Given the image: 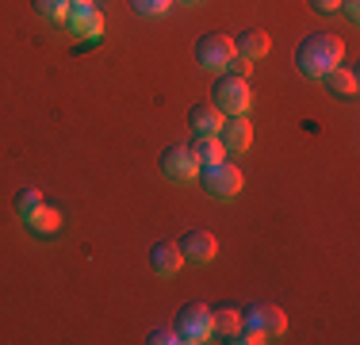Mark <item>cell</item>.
Instances as JSON below:
<instances>
[{
  "label": "cell",
  "mask_w": 360,
  "mask_h": 345,
  "mask_svg": "<svg viewBox=\"0 0 360 345\" xmlns=\"http://www.w3.org/2000/svg\"><path fill=\"white\" fill-rule=\"evenodd\" d=\"M146 341H150V345H176L180 338H176V330H153Z\"/></svg>",
  "instance_id": "22"
},
{
  "label": "cell",
  "mask_w": 360,
  "mask_h": 345,
  "mask_svg": "<svg viewBox=\"0 0 360 345\" xmlns=\"http://www.w3.org/2000/svg\"><path fill=\"white\" fill-rule=\"evenodd\" d=\"M311 8H314V12H322V15H333L341 8V0H311Z\"/></svg>",
  "instance_id": "23"
},
{
  "label": "cell",
  "mask_w": 360,
  "mask_h": 345,
  "mask_svg": "<svg viewBox=\"0 0 360 345\" xmlns=\"http://www.w3.org/2000/svg\"><path fill=\"white\" fill-rule=\"evenodd\" d=\"M27 227L39 230V234H54V230L62 227V211H58V207H50V203H42L39 211L27 219Z\"/></svg>",
  "instance_id": "17"
},
{
  "label": "cell",
  "mask_w": 360,
  "mask_h": 345,
  "mask_svg": "<svg viewBox=\"0 0 360 345\" xmlns=\"http://www.w3.org/2000/svg\"><path fill=\"white\" fill-rule=\"evenodd\" d=\"M341 58H345V42L333 31H314V34H307V39H299V46H295L299 73L314 77V81H322L333 65H341Z\"/></svg>",
  "instance_id": "1"
},
{
  "label": "cell",
  "mask_w": 360,
  "mask_h": 345,
  "mask_svg": "<svg viewBox=\"0 0 360 345\" xmlns=\"http://www.w3.org/2000/svg\"><path fill=\"white\" fill-rule=\"evenodd\" d=\"M200 180H203V192L215 196V200H234L242 192V169L230 165L226 158L215 161V165H200Z\"/></svg>",
  "instance_id": "3"
},
{
  "label": "cell",
  "mask_w": 360,
  "mask_h": 345,
  "mask_svg": "<svg viewBox=\"0 0 360 345\" xmlns=\"http://www.w3.org/2000/svg\"><path fill=\"white\" fill-rule=\"evenodd\" d=\"M234 54H245V58H264L269 54V34L264 31H242L234 39Z\"/></svg>",
  "instance_id": "16"
},
{
  "label": "cell",
  "mask_w": 360,
  "mask_h": 345,
  "mask_svg": "<svg viewBox=\"0 0 360 345\" xmlns=\"http://www.w3.org/2000/svg\"><path fill=\"white\" fill-rule=\"evenodd\" d=\"M222 111L215 108L211 100H200V104H192V111H188V123L195 127V134H219V127H222Z\"/></svg>",
  "instance_id": "12"
},
{
  "label": "cell",
  "mask_w": 360,
  "mask_h": 345,
  "mask_svg": "<svg viewBox=\"0 0 360 345\" xmlns=\"http://www.w3.org/2000/svg\"><path fill=\"white\" fill-rule=\"evenodd\" d=\"M169 4H173V0H131L134 12H139V15H150V20H153V15H165Z\"/></svg>",
  "instance_id": "20"
},
{
  "label": "cell",
  "mask_w": 360,
  "mask_h": 345,
  "mask_svg": "<svg viewBox=\"0 0 360 345\" xmlns=\"http://www.w3.org/2000/svg\"><path fill=\"white\" fill-rule=\"evenodd\" d=\"M188 146H192L200 165H215V161L226 158V146H222L219 134H195V142H188Z\"/></svg>",
  "instance_id": "15"
},
{
  "label": "cell",
  "mask_w": 360,
  "mask_h": 345,
  "mask_svg": "<svg viewBox=\"0 0 360 345\" xmlns=\"http://www.w3.org/2000/svg\"><path fill=\"white\" fill-rule=\"evenodd\" d=\"M219 138L222 146H226V153H245L253 146V127L245 115H226L219 127Z\"/></svg>",
  "instance_id": "10"
},
{
  "label": "cell",
  "mask_w": 360,
  "mask_h": 345,
  "mask_svg": "<svg viewBox=\"0 0 360 345\" xmlns=\"http://www.w3.org/2000/svg\"><path fill=\"white\" fill-rule=\"evenodd\" d=\"M176 246H180V253H184V261H192V265H207V261H215V253H219V242L211 230H184V238H180Z\"/></svg>",
  "instance_id": "8"
},
{
  "label": "cell",
  "mask_w": 360,
  "mask_h": 345,
  "mask_svg": "<svg viewBox=\"0 0 360 345\" xmlns=\"http://www.w3.org/2000/svg\"><path fill=\"white\" fill-rule=\"evenodd\" d=\"M238 326H242V310H238L234 303H219L215 310H211V330H215L222 341L234 338Z\"/></svg>",
  "instance_id": "14"
},
{
  "label": "cell",
  "mask_w": 360,
  "mask_h": 345,
  "mask_svg": "<svg viewBox=\"0 0 360 345\" xmlns=\"http://www.w3.org/2000/svg\"><path fill=\"white\" fill-rule=\"evenodd\" d=\"M341 12H345L349 20L356 23V15H360V0H341Z\"/></svg>",
  "instance_id": "24"
},
{
  "label": "cell",
  "mask_w": 360,
  "mask_h": 345,
  "mask_svg": "<svg viewBox=\"0 0 360 345\" xmlns=\"http://www.w3.org/2000/svg\"><path fill=\"white\" fill-rule=\"evenodd\" d=\"M35 4V12L42 20H54V23H65V15H70V0H31Z\"/></svg>",
  "instance_id": "19"
},
{
  "label": "cell",
  "mask_w": 360,
  "mask_h": 345,
  "mask_svg": "<svg viewBox=\"0 0 360 345\" xmlns=\"http://www.w3.org/2000/svg\"><path fill=\"white\" fill-rule=\"evenodd\" d=\"M70 4H96V0H70Z\"/></svg>",
  "instance_id": "25"
},
{
  "label": "cell",
  "mask_w": 360,
  "mask_h": 345,
  "mask_svg": "<svg viewBox=\"0 0 360 345\" xmlns=\"http://www.w3.org/2000/svg\"><path fill=\"white\" fill-rule=\"evenodd\" d=\"M322 84H326L330 96H341V100H353L356 96V73H353V69H345V65H333L330 73L322 77Z\"/></svg>",
  "instance_id": "13"
},
{
  "label": "cell",
  "mask_w": 360,
  "mask_h": 345,
  "mask_svg": "<svg viewBox=\"0 0 360 345\" xmlns=\"http://www.w3.org/2000/svg\"><path fill=\"white\" fill-rule=\"evenodd\" d=\"M230 73H234V77H250V69H253V58H245V54H234V58H230Z\"/></svg>",
  "instance_id": "21"
},
{
  "label": "cell",
  "mask_w": 360,
  "mask_h": 345,
  "mask_svg": "<svg viewBox=\"0 0 360 345\" xmlns=\"http://www.w3.org/2000/svg\"><path fill=\"white\" fill-rule=\"evenodd\" d=\"M215 96H211V104L222 111V115H245L253 104V92H250V77H234V73H222L215 81Z\"/></svg>",
  "instance_id": "2"
},
{
  "label": "cell",
  "mask_w": 360,
  "mask_h": 345,
  "mask_svg": "<svg viewBox=\"0 0 360 345\" xmlns=\"http://www.w3.org/2000/svg\"><path fill=\"white\" fill-rule=\"evenodd\" d=\"M230 58H234V39H230V34H219V31L200 34V42H195V62L203 69L222 73V69L230 65Z\"/></svg>",
  "instance_id": "5"
},
{
  "label": "cell",
  "mask_w": 360,
  "mask_h": 345,
  "mask_svg": "<svg viewBox=\"0 0 360 345\" xmlns=\"http://www.w3.org/2000/svg\"><path fill=\"white\" fill-rule=\"evenodd\" d=\"M150 265L158 276H176L180 265H184V253H180L176 242H158V246L150 249Z\"/></svg>",
  "instance_id": "11"
},
{
  "label": "cell",
  "mask_w": 360,
  "mask_h": 345,
  "mask_svg": "<svg viewBox=\"0 0 360 345\" xmlns=\"http://www.w3.org/2000/svg\"><path fill=\"white\" fill-rule=\"evenodd\" d=\"M65 27H70L77 39L100 42V39H104V15H100L96 4H73L70 15H65Z\"/></svg>",
  "instance_id": "6"
},
{
  "label": "cell",
  "mask_w": 360,
  "mask_h": 345,
  "mask_svg": "<svg viewBox=\"0 0 360 345\" xmlns=\"http://www.w3.org/2000/svg\"><path fill=\"white\" fill-rule=\"evenodd\" d=\"M161 172H165L169 180H192V177H200V161H195L192 146H169V150L161 153Z\"/></svg>",
  "instance_id": "7"
},
{
  "label": "cell",
  "mask_w": 360,
  "mask_h": 345,
  "mask_svg": "<svg viewBox=\"0 0 360 345\" xmlns=\"http://www.w3.org/2000/svg\"><path fill=\"white\" fill-rule=\"evenodd\" d=\"M184 4H195V0H184Z\"/></svg>",
  "instance_id": "26"
},
{
  "label": "cell",
  "mask_w": 360,
  "mask_h": 345,
  "mask_svg": "<svg viewBox=\"0 0 360 345\" xmlns=\"http://www.w3.org/2000/svg\"><path fill=\"white\" fill-rule=\"evenodd\" d=\"M242 322H253L257 330L264 334V341H269V338H280V334L288 330L284 310H280V307H272V303H257V307H250V310L242 315Z\"/></svg>",
  "instance_id": "9"
},
{
  "label": "cell",
  "mask_w": 360,
  "mask_h": 345,
  "mask_svg": "<svg viewBox=\"0 0 360 345\" xmlns=\"http://www.w3.org/2000/svg\"><path fill=\"white\" fill-rule=\"evenodd\" d=\"M211 307L207 303H188V307H180V315H176V338L184 341V345H203V341H211Z\"/></svg>",
  "instance_id": "4"
},
{
  "label": "cell",
  "mask_w": 360,
  "mask_h": 345,
  "mask_svg": "<svg viewBox=\"0 0 360 345\" xmlns=\"http://www.w3.org/2000/svg\"><path fill=\"white\" fill-rule=\"evenodd\" d=\"M39 207H42V192H39V188H20V192H15V215H20L23 222H27Z\"/></svg>",
  "instance_id": "18"
}]
</instances>
